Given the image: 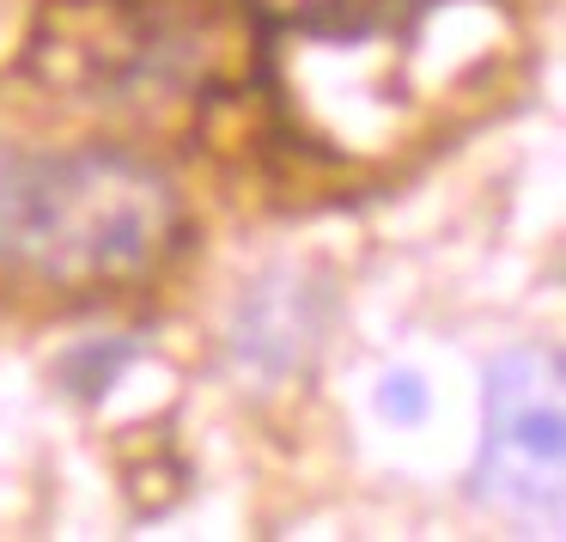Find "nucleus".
Returning <instances> with one entry per match:
<instances>
[{
  "mask_svg": "<svg viewBox=\"0 0 566 542\" xmlns=\"http://www.w3.org/2000/svg\"><path fill=\"white\" fill-rule=\"evenodd\" d=\"M189 238L177 184L128 147L38 153L13 165L0 262L55 299H116L159 281Z\"/></svg>",
  "mask_w": 566,
  "mask_h": 542,
  "instance_id": "obj_1",
  "label": "nucleus"
},
{
  "mask_svg": "<svg viewBox=\"0 0 566 542\" xmlns=\"http://www.w3.org/2000/svg\"><path fill=\"white\" fill-rule=\"evenodd\" d=\"M232 7L250 0H50L25 62L104 98L196 80Z\"/></svg>",
  "mask_w": 566,
  "mask_h": 542,
  "instance_id": "obj_2",
  "label": "nucleus"
},
{
  "mask_svg": "<svg viewBox=\"0 0 566 542\" xmlns=\"http://www.w3.org/2000/svg\"><path fill=\"white\" fill-rule=\"evenodd\" d=\"M475 500L517 518V524H560L566 390L554 347H505L481 378Z\"/></svg>",
  "mask_w": 566,
  "mask_h": 542,
  "instance_id": "obj_3",
  "label": "nucleus"
},
{
  "mask_svg": "<svg viewBox=\"0 0 566 542\" xmlns=\"http://www.w3.org/2000/svg\"><path fill=\"white\" fill-rule=\"evenodd\" d=\"M432 7L439 0H250V19L262 25V43L298 38L329 50H366V43L415 38Z\"/></svg>",
  "mask_w": 566,
  "mask_h": 542,
  "instance_id": "obj_4",
  "label": "nucleus"
},
{
  "mask_svg": "<svg viewBox=\"0 0 566 542\" xmlns=\"http://www.w3.org/2000/svg\"><path fill=\"white\" fill-rule=\"evenodd\" d=\"M323 342V311L317 293L298 286L293 274H269L250 286V299H238V323H232V347L238 359L262 372H293L311 359V347Z\"/></svg>",
  "mask_w": 566,
  "mask_h": 542,
  "instance_id": "obj_5",
  "label": "nucleus"
},
{
  "mask_svg": "<svg viewBox=\"0 0 566 542\" xmlns=\"http://www.w3.org/2000/svg\"><path fill=\"white\" fill-rule=\"evenodd\" d=\"M427 384L415 378V372H384L378 378V415L390 420V427H420L427 420Z\"/></svg>",
  "mask_w": 566,
  "mask_h": 542,
  "instance_id": "obj_6",
  "label": "nucleus"
},
{
  "mask_svg": "<svg viewBox=\"0 0 566 542\" xmlns=\"http://www.w3.org/2000/svg\"><path fill=\"white\" fill-rule=\"evenodd\" d=\"M13 165H19V153H7V147H0V213H7V189H13Z\"/></svg>",
  "mask_w": 566,
  "mask_h": 542,
  "instance_id": "obj_7",
  "label": "nucleus"
}]
</instances>
